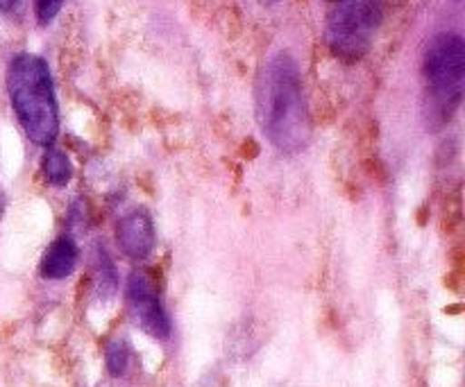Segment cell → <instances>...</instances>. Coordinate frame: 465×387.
<instances>
[{"label":"cell","instance_id":"8fae6325","mask_svg":"<svg viewBox=\"0 0 465 387\" xmlns=\"http://www.w3.org/2000/svg\"><path fill=\"white\" fill-rule=\"evenodd\" d=\"M64 0H35V12L41 25H48L62 9Z\"/></svg>","mask_w":465,"mask_h":387},{"label":"cell","instance_id":"52a82bcc","mask_svg":"<svg viewBox=\"0 0 465 387\" xmlns=\"http://www.w3.org/2000/svg\"><path fill=\"white\" fill-rule=\"evenodd\" d=\"M77 266V247L71 238H59L45 252L44 261H41V276L50 281L66 279L73 275Z\"/></svg>","mask_w":465,"mask_h":387},{"label":"cell","instance_id":"9c48e42d","mask_svg":"<svg viewBox=\"0 0 465 387\" xmlns=\"http://www.w3.org/2000/svg\"><path fill=\"white\" fill-rule=\"evenodd\" d=\"M104 363H107V372L112 376H125L127 367H130V347L123 340H114L104 349Z\"/></svg>","mask_w":465,"mask_h":387},{"label":"cell","instance_id":"5b68a950","mask_svg":"<svg viewBox=\"0 0 465 387\" xmlns=\"http://www.w3.org/2000/svg\"><path fill=\"white\" fill-rule=\"evenodd\" d=\"M127 308L145 334L166 340L171 335V317L159 299L153 279L143 272H132L127 279Z\"/></svg>","mask_w":465,"mask_h":387},{"label":"cell","instance_id":"8992f818","mask_svg":"<svg viewBox=\"0 0 465 387\" xmlns=\"http://www.w3.org/2000/svg\"><path fill=\"white\" fill-rule=\"evenodd\" d=\"M154 225L145 211H132L116 225V243L132 261H143L154 249Z\"/></svg>","mask_w":465,"mask_h":387},{"label":"cell","instance_id":"277c9868","mask_svg":"<svg viewBox=\"0 0 465 387\" xmlns=\"http://www.w3.org/2000/svg\"><path fill=\"white\" fill-rule=\"evenodd\" d=\"M381 0H336L325 30L327 45L334 57L348 63L366 57L381 25Z\"/></svg>","mask_w":465,"mask_h":387},{"label":"cell","instance_id":"ba28073f","mask_svg":"<svg viewBox=\"0 0 465 387\" xmlns=\"http://www.w3.org/2000/svg\"><path fill=\"white\" fill-rule=\"evenodd\" d=\"M44 175L53 186H66L73 175L71 161H68L66 154L54 148H48V152L44 154Z\"/></svg>","mask_w":465,"mask_h":387},{"label":"cell","instance_id":"7a4b0ae2","mask_svg":"<svg viewBox=\"0 0 465 387\" xmlns=\"http://www.w3.org/2000/svg\"><path fill=\"white\" fill-rule=\"evenodd\" d=\"M7 91L27 139L41 148H50L59 134V111L45 59L30 53L16 54L9 63Z\"/></svg>","mask_w":465,"mask_h":387},{"label":"cell","instance_id":"30bf717a","mask_svg":"<svg viewBox=\"0 0 465 387\" xmlns=\"http://www.w3.org/2000/svg\"><path fill=\"white\" fill-rule=\"evenodd\" d=\"M95 281H98V293L109 297L116 290V267L109 261L107 252H98V266H95Z\"/></svg>","mask_w":465,"mask_h":387},{"label":"cell","instance_id":"3957f363","mask_svg":"<svg viewBox=\"0 0 465 387\" xmlns=\"http://www.w3.org/2000/svg\"><path fill=\"white\" fill-rule=\"evenodd\" d=\"M427 84V122L434 130L450 122L463 98L465 44L454 32H443L430 41L422 62Z\"/></svg>","mask_w":465,"mask_h":387},{"label":"cell","instance_id":"7c38bea8","mask_svg":"<svg viewBox=\"0 0 465 387\" xmlns=\"http://www.w3.org/2000/svg\"><path fill=\"white\" fill-rule=\"evenodd\" d=\"M18 5V0H0V12H12Z\"/></svg>","mask_w":465,"mask_h":387},{"label":"cell","instance_id":"6da1fadb","mask_svg":"<svg viewBox=\"0 0 465 387\" xmlns=\"http://www.w3.org/2000/svg\"><path fill=\"white\" fill-rule=\"evenodd\" d=\"M257 121L266 139L280 152H302L312 140V118L304 98L298 62L289 53L268 59L254 86Z\"/></svg>","mask_w":465,"mask_h":387}]
</instances>
